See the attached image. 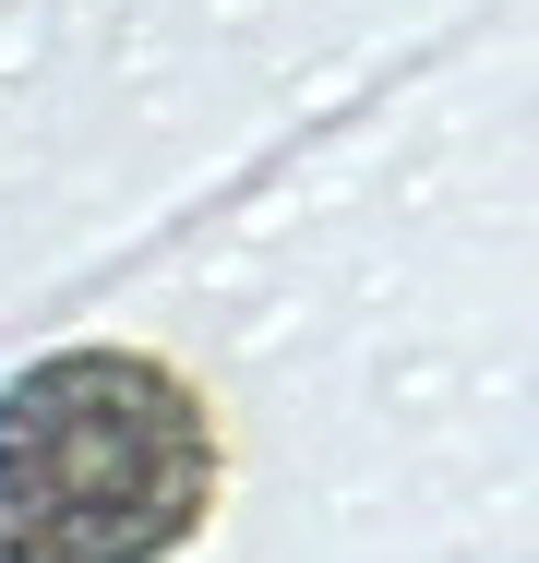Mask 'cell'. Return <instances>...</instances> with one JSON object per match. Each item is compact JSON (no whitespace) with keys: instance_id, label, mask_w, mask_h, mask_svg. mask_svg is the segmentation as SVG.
Segmentation results:
<instances>
[{"instance_id":"1","label":"cell","mask_w":539,"mask_h":563,"mask_svg":"<svg viewBox=\"0 0 539 563\" xmlns=\"http://www.w3.org/2000/svg\"><path fill=\"white\" fill-rule=\"evenodd\" d=\"M228 444L156 347H48L0 384V540L36 563H168L205 540Z\"/></svg>"},{"instance_id":"2","label":"cell","mask_w":539,"mask_h":563,"mask_svg":"<svg viewBox=\"0 0 539 563\" xmlns=\"http://www.w3.org/2000/svg\"><path fill=\"white\" fill-rule=\"evenodd\" d=\"M0 563H36V552H24V540H0Z\"/></svg>"}]
</instances>
